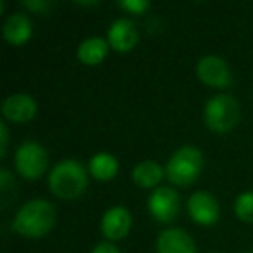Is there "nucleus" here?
<instances>
[{"instance_id": "f257e3e1", "label": "nucleus", "mask_w": 253, "mask_h": 253, "mask_svg": "<svg viewBox=\"0 0 253 253\" xmlns=\"http://www.w3.org/2000/svg\"><path fill=\"white\" fill-rule=\"evenodd\" d=\"M57 220L56 208L47 200H32L18 210L12 220V231L23 238L39 239L54 229Z\"/></svg>"}, {"instance_id": "f03ea898", "label": "nucleus", "mask_w": 253, "mask_h": 253, "mask_svg": "<svg viewBox=\"0 0 253 253\" xmlns=\"http://www.w3.org/2000/svg\"><path fill=\"white\" fill-rule=\"evenodd\" d=\"M88 186L87 170L77 160H63L49 173V189L61 200H77Z\"/></svg>"}, {"instance_id": "7ed1b4c3", "label": "nucleus", "mask_w": 253, "mask_h": 253, "mask_svg": "<svg viewBox=\"0 0 253 253\" xmlns=\"http://www.w3.org/2000/svg\"><path fill=\"white\" fill-rule=\"evenodd\" d=\"M203 153L194 146L179 148L167 163V179L179 187H187L194 184L203 170Z\"/></svg>"}, {"instance_id": "20e7f679", "label": "nucleus", "mask_w": 253, "mask_h": 253, "mask_svg": "<svg viewBox=\"0 0 253 253\" xmlns=\"http://www.w3.org/2000/svg\"><path fill=\"white\" fill-rule=\"evenodd\" d=\"M239 102L236 97L229 94H218L213 95L210 101H207L203 111L205 125L211 132L217 134H227L239 123Z\"/></svg>"}, {"instance_id": "39448f33", "label": "nucleus", "mask_w": 253, "mask_h": 253, "mask_svg": "<svg viewBox=\"0 0 253 253\" xmlns=\"http://www.w3.org/2000/svg\"><path fill=\"white\" fill-rule=\"evenodd\" d=\"M14 165L18 173L26 180H37L45 173L49 167V155L39 142L26 141L14 155Z\"/></svg>"}, {"instance_id": "423d86ee", "label": "nucleus", "mask_w": 253, "mask_h": 253, "mask_svg": "<svg viewBox=\"0 0 253 253\" xmlns=\"http://www.w3.org/2000/svg\"><path fill=\"white\" fill-rule=\"evenodd\" d=\"M148 210L160 224H172L180 211V196L173 187H156L148 198Z\"/></svg>"}, {"instance_id": "0eeeda50", "label": "nucleus", "mask_w": 253, "mask_h": 253, "mask_svg": "<svg viewBox=\"0 0 253 253\" xmlns=\"http://www.w3.org/2000/svg\"><path fill=\"white\" fill-rule=\"evenodd\" d=\"M187 213L198 225L210 227L220 218V205L208 191H196L187 200Z\"/></svg>"}, {"instance_id": "6e6552de", "label": "nucleus", "mask_w": 253, "mask_h": 253, "mask_svg": "<svg viewBox=\"0 0 253 253\" xmlns=\"http://www.w3.org/2000/svg\"><path fill=\"white\" fill-rule=\"evenodd\" d=\"M196 75L205 85L211 88H229L232 84V73L227 63L218 56H205L198 61Z\"/></svg>"}, {"instance_id": "1a4fd4ad", "label": "nucleus", "mask_w": 253, "mask_h": 253, "mask_svg": "<svg viewBox=\"0 0 253 253\" xmlns=\"http://www.w3.org/2000/svg\"><path fill=\"white\" fill-rule=\"evenodd\" d=\"M108 43L116 52H130L139 43V30L134 21L120 18L108 30Z\"/></svg>"}, {"instance_id": "9d476101", "label": "nucleus", "mask_w": 253, "mask_h": 253, "mask_svg": "<svg viewBox=\"0 0 253 253\" xmlns=\"http://www.w3.org/2000/svg\"><path fill=\"white\" fill-rule=\"evenodd\" d=\"M132 227V217L130 211L125 207H111L106 210L101 220V232L109 241H118V239L126 238L128 231Z\"/></svg>"}, {"instance_id": "9b49d317", "label": "nucleus", "mask_w": 253, "mask_h": 253, "mask_svg": "<svg viewBox=\"0 0 253 253\" xmlns=\"http://www.w3.org/2000/svg\"><path fill=\"white\" fill-rule=\"evenodd\" d=\"M158 253H196V243L187 231L180 227L163 229L156 238Z\"/></svg>"}, {"instance_id": "f8f14e48", "label": "nucleus", "mask_w": 253, "mask_h": 253, "mask_svg": "<svg viewBox=\"0 0 253 253\" xmlns=\"http://www.w3.org/2000/svg\"><path fill=\"white\" fill-rule=\"evenodd\" d=\"M2 115L12 123H26L35 118L37 102L28 94H12L2 102Z\"/></svg>"}, {"instance_id": "ddd939ff", "label": "nucleus", "mask_w": 253, "mask_h": 253, "mask_svg": "<svg viewBox=\"0 0 253 253\" xmlns=\"http://www.w3.org/2000/svg\"><path fill=\"white\" fill-rule=\"evenodd\" d=\"M2 33L4 39L7 40L11 45H25L30 39H32V21L28 19V16L21 14V12H14L4 21L2 26Z\"/></svg>"}, {"instance_id": "4468645a", "label": "nucleus", "mask_w": 253, "mask_h": 253, "mask_svg": "<svg viewBox=\"0 0 253 253\" xmlns=\"http://www.w3.org/2000/svg\"><path fill=\"white\" fill-rule=\"evenodd\" d=\"M165 175V169L158 162H153V160H144V162L137 163L134 167V170H132V179L142 189L158 187V184L162 182Z\"/></svg>"}, {"instance_id": "2eb2a0df", "label": "nucleus", "mask_w": 253, "mask_h": 253, "mask_svg": "<svg viewBox=\"0 0 253 253\" xmlns=\"http://www.w3.org/2000/svg\"><path fill=\"white\" fill-rule=\"evenodd\" d=\"M108 52H109L108 40L101 39V37H90V39H85L78 45L77 57L80 63L87 64V66H95V64L102 63L106 59Z\"/></svg>"}, {"instance_id": "dca6fc26", "label": "nucleus", "mask_w": 253, "mask_h": 253, "mask_svg": "<svg viewBox=\"0 0 253 253\" xmlns=\"http://www.w3.org/2000/svg\"><path fill=\"white\" fill-rule=\"evenodd\" d=\"M88 172L95 180H111L118 173V160L109 153H97L88 162Z\"/></svg>"}, {"instance_id": "f3484780", "label": "nucleus", "mask_w": 253, "mask_h": 253, "mask_svg": "<svg viewBox=\"0 0 253 253\" xmlns=\"http://www.w3.org/2000/svg\"><path fill=\"white\" fill-rule=\"evenodd\" d=\"M234 213L245 224L253 222V191H245L234 201Z\"/></svg>"}, {"instance_id": "a211bd4d", "label": "nucleus", "mask_w": 253, "mask_h": 253, "mask_svg": "<svg viewBox=\"0 0 253 253\" xmlns=\"http://www.w3.org/2000/svg\"><path fill=\"white\" fill-rule=\"evenodd\" d=\"M118 5L123 11L139 16V14H144L151 4H149L148 0H122V2H118Z\"/></svg>"}, {"instance_id": "6ab92c4d", "label": "nucleus", "mask_w": 253, "mask_h": 253, "mask_svg": "<svg viewBox=\"0 0 253 253\" xmlns=\"http://www.w3.org/2000/svg\"><path fill=\"white\" fill-rule=\"evenodd\" d=\"M23 7L32 11L33 14H47L52 9V2H47V0H25Z\"/></svg>"}, {"instance_id": "aec40b11", "label": "nucleus", "mask_w": 253, "mask_h": 253, "mask_svg": "<svg viewBox=\"0 0 253 253\" xmlns=\"http://www.w3.org/2000/svg\"><path fill=\"white\" fill-rule=\"evenodd\" d=\"M7 144H9V128L4 122L0 123V156L4 158L7 153Z\"/></svg>"}, {"instance_id": "412c9836", "label": "nucleus", "mask_w": 253, "mask_h": 253, "mask_svg": "<svg viewBox=\"0 0 253 253\" xmlns=\"http://www.w3.org/2000/svg\"><path fill=\"white\" fill-rule=\"evenodd\" d=\"M11 186H14V180H12L11 173H9L5 169H2L0 170V189H2V193L7 194V191Z\"/></svg>"}, {"instance_id": "4be33fe9", "label": "nucleus", "mask_w": 253, "mask_h": 253, "mask_svg": "<svg viewBox=\"0 0 253 253\" xmlns=\"http://www.w3.org/2000/svg\"><path fill=\"white\" fill-rule=\"evenodd\" d=\"M92 253H122L118 248H116L113 243L109 241H104V243H99V245L94 246V250H92Z\"/></svg>"}, {"instance_id": "5701e85b", "label": "nucleus", "mask_w": 253, "mask_h": 253, "mask_svg": "<svg viewBox=\"0 0 253 253\" xmlns=\"http://www.w3.org/2000/svg\"><path fill=\"white\" fill-rule=\"evenodd\" d=\"M78 5H82V7H88V5H97V2H78Z\"/></svg>"}]
</instances>
